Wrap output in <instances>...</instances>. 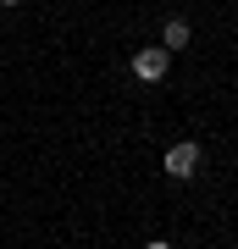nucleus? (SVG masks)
I'll return each instance as SVG.
<instances>
[{
    "instance_id": "nucleus-4",
    "label": "nucleus",
    "mask_w": 238,
    "mask_h": 249,
    "mask_svg": "<svg viewBox=\"0 0 238 249\" xmlns=\"http://www.w3.org/2000/svg\"><path fill=\"white\" fill-rule=\"evenodd\" d=\"M144 249H172V244H166V238H150V244H144Z\"/></svg>"
},
{
    "instance_id": "nucleus-1",
    "label": "nucleus",
    "mask_w": 238,
    "mask_h": 249,
    "mask_svg": "<svg viewBox=\"0 0 238 249\" xmlns=\"http://www.w3.org/2000/svg\"><path fill=\"white\" fill-rule=\"evenodd\" d=\"M200 144L194 139H183V144H172V150H166V160H161V166H166V178H177V183H188V178H194V172H200Z\"/></svg>"
},
{
    "instance_id": "nucleus-2",
    "label": "nucleus",
    "mask_w": 238,
    "mask_h": 249,
    "mask_svg": "<svg viewBox=\"0 0 238 249\" xmlns=\"http://www.w3.org/2000/svg\"><path fill=\"white\" fill-rule=\"evenodd\" d=\"M166 67H172V55L161 50V45H144L139 55H133V78H139V83H161Z\"/></svg>"
},
{
    "instance_id": "nucleus-5",
    "label": "nucleus",
    "mask_w": 238,
    "mask_h": 249,
    "mask_svg": "<svg viewBox=\"0 0 238 249\" xmlns=\"http://www.w3.org/2000/svg\"><path fill=\"white\" fill-rule=\"evenodd\" d=\"M0 6H6V11H11V6H22V0H0Z\"/></svg>"
},
{
    "instance_id": "nucleus-3",
    "label": "nucleus",
    "mask_w": 238,
    "mask_h": 249,
    "mask_svg": "<svg viewBox=\"0 0 238 249\" xmlns=\"http://www.w3.org/2000/svg\"><path fill=\"white\" fill-rule=\"evenodd\" d=\"M188 45H194V28H188L183 17H172L166 28H161V50H166V55L172 50H188Z\"/></svg>"
}]
</instances>
